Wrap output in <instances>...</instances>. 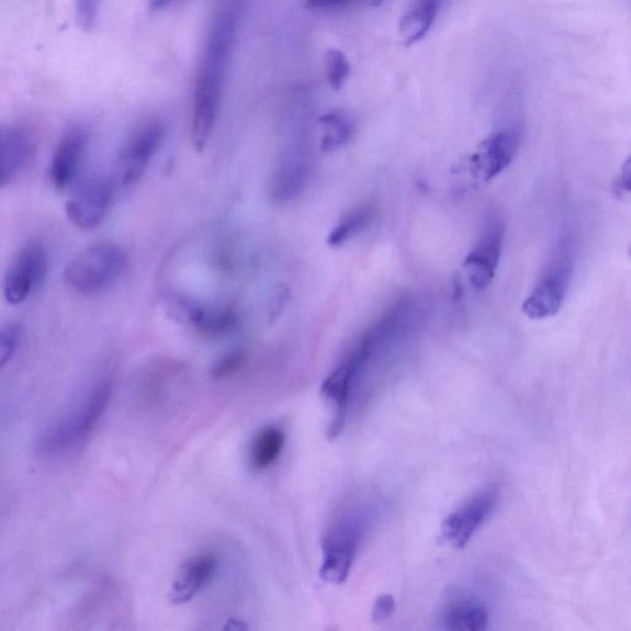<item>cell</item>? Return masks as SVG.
<instances>
[{
	"instance_id": "6da1fadb",
	"label": "cell",
	"mask_w": 631,
	"mask_h": 631,
	"mask_svg": "<svg viewBox=\"0 0 631 631\" xmlns=\"http://www.w3.org/2000/svg\"><path fill=\"white\" fill-rule=\"evenodd\" d=\"M236 29L237 8L233 4L216 18L210 32L195 87L194 106L198 109L219 108L225 69L235 42Z\"/></svg>"
},
{
	"instance_id": "7a4b0ae2",
	"label": "cell",
	"mask_w": 631,
	"mask_h": 631,
	"mask_svg": "<svg viewBox=\"0 0 631 631\" xmlns=\"http://www.w3.org/2000/svg\"><path fill=\"white\" fill-rule=\"evenodd\" d=\"M128 266L125 250L113 243H99L78 253L65 269L69 288L80 295H97L112 288Z\"/></svg>"
},
{
	"instance_id": "3957f363",
	"label": "cell",
	"mask_w": 631,
	"mask_h": 631,
	"mask_svg": "<svg viewBox=\"0 0 631 631\" xmlns=\"http://www.w3.org/2000/svg\"><path fill=\"white\" fill-rule=\"evenodd\" d=\"M364 518L354 509L340 514L324 538V561L319 576L328 584H343L354 563L362 540Z\"/></svg>"
},
{
	"instance_id": "277c9868",
	"label": "cell",
	"mask_w": 631,
	"mask_h": 631,
	"mask_svg": "<svg viewBox=\"0 0 631 631\" xmlns=\"http://www.w3.org/2000/svg\"><path fill=\"white\" fill-rule=\"evenodd\" d=\"M112 396V384L109 382L99 383L89 394L84 405L76 413L58 424L53 432L45 438L44 447L47 452H61L69 447L78 446L93 432L100 417Z\"/></svg>"
},
{
	"instance_id": "5b68a950",
	"label": "cell",
	"mask_w": 631,
	"mask_h": 631,
	"mask_svg": "<svg viewBox=\"0 0 631 631\" xmlns=\"http://www.w3.org/2000/svg\"><path fill=\"white\" fill-rule=\"evenodd\" d=\"M48 270L46 247L32 240L26 244L9 266L3 284L4 297L10 305H20L44 283Z\"/></svg>"
},
{
	"instance_id": "8992f818",
	"label": "cell",
	"mask_w": 631,
	"mask_h": 631,
	"mask_svg": "<svg viewBox=\"0 0 631 631\" xmlns=\"http://www.w3.org/2000/svg\"><path fill=\"white\" fill-rule=\"evenodd\" d=\"M113 195V183L106 178L94 176L84 179L67 202L69 222L83 232L97 228L104 222Z\"/></svg>"
},
{
	"instance_id": "52a82bcc",
	"label": "cell",
	"mask_w": 631,
	"mask_h": 631,
	"mask_svg": "<svg viewBox=\"0 0 631 631\" xmlns=\"http://www.w3.org/2000/svg\"><path fill=\"white\" fill-rule=\"evenodd\" d=\"M164 139V127L147 124L127 139L119 155L117 177L124 187L134 185L143 179Z\"/></svg>"
},
{
	"instance_id": "ba28073f",
	"label": "cell",
	"mask_w": 631,
	"mask_h": 631,
	"mask_svg": "<svg viewBox=\"0 0 631 631\" xmlns=\"http://www.w3.org/2000/svg\"><path fill=\"white\" fill-rule=\"evenodd\" d=\"M573 267L567 257L560 258L537 284L522 306L530 319H545L555 316L563 306L570 286Z\"/></svg>"
},
{
	"instance_id": "9c48e42d",
	"label": "cell",
	"mask_w": 631,
	"mask_h": 631,
	"mask_svg": "<svg viewBox=\"0 0 631 631\" xmlns=\"http://www.w3.org/2000/svg\"><path fill=\"white\" fill-rule=\"evenodd\" d=\"M505 228L503 223L494 218L486 225L474 248L464 259L470 283L477 289L484 290L496 274L500 253H503Z\"/></svg>"
},
{
	"instance_id": "30bf717a",
	"label": "cell",
	"mask_w": 631,
	"mask_h": 631,
	"mask_svg": "<svg viewBox=\"0 0 631 631\" xmlns=\"http://www.w3.org/2000/svg\"><path fill=\"white\" fill-rule=\"evenodd\" d=\"M312 170V158L305 143L290 144L278 158L272 180L275 202L286 203L303 192Z\"/></svg>"
},
{
	"instance_id": "8fae6325",
	"label": "cell",
	"mask_w": 631,
	"mask_h": 631,
	"mask_svg": "<svg viewBox=\"0 0 631 631\" xmlns=\"http://www.w3.org/2000/svg\"><path fill=\"white\" fill-rule=\"evenodd\" d=\"M519 137L510 129L489 135L470 157L472 174L480 182L488 183L512 164L518 151Z\"/></svg>"
},
{
	"instance_id": "7c38bea8",
	"label": "cell",
	"mask_w": 631,
	"mask_h": 631,
	"mask_svg": "<svg viewBox=\"0 0 631 631\" xmlns=\"http://www.w3.org/2000/svg\"><path fill=\"white\" fill-rule=\"evenodd\" d=\"M497 499L495 489H485L459 507L443 522L442 534L447 542L455 549L464 548L470 539L484 525Z\"/></svg>"
},
{
	"instance_id": "4fadbf2b",
	"label": "cell",
	"mask_w": 631,
	"mask_h": 631,
	"mask_svg": "<svg viewBox=\"0 0 631 631\" xmlns=\"http://www.w3.org/2000/svg\"><path fill=\"white\" fill-rule=\"evenodd\" d=\"M88 144L89 133L82 125L68 128L59 139L49 167V178L57 192H65L75 182Z\"/></svg>"
},
{
	"instance_id": "5bb4252c",
	"label": "cell",
	"mask_w": 631,
	"mask_h": 631,
	"mask_svg": "<svg viewBox=\"0 0 631 631\" xmlns=\"http://www.w3.org/2000/svg\"><path fill=\"white\" fill-rule=\"evenodd\" d=\"M34 155V139L26 129L0 124V190L15 182Z\"/></svg>"
},
{
	"instance_id": "9a60e30c",
	"label": "cell",
	"mask_w": 631,
	"mask_h": 631,
	"mask_svg": "<svg viewBox=\"0 0 631 631\" xmlns=\"http://www.w3.org/2000/svg\"><path fill=\"white\" fill-rule=\"evenodd\" d=\"M217 566L216 556L207 553L185 561L170 588V600L176 605L192 600L213 579Z\"/></svg>"
},
{
	"instance_id": "2e32d148",
	"label": "cell",
	"mask_w": 631,
	"mask_h": 631,
	"mask_svg": "<svg viewBox=\"0 0 631 631\" xmlns=\"http://www.w3.org/2000/svg\"><path fill=\"white\" fill-rule=\"evenodd\" d=\"M180 308L189 323L206 337L225 336L238 325V315L234 308H207L185 300H180Z\"/></svg>"
},
{
	"instance_id": "e0dca14e",
	"label": "cell",
	"mask_w": 631,
	"mask_h": 631,
	"mask_svg": "<svg viewBox=\"0 0 631 631\" xmlns=\"http://www.w3.org/2000/svg\"><path fill=\"white\" fill-rule=\"evenodd\" d=\"M442 0H414L399 22V36L406 46L422 40L433 26Z\"/></svg>"
},
{
	"instance_id": "ac0fdd59",
	"label": "cell",
	"mask_w": 631,
	"mask_h": 631,
	"mask_svg": "<svg viewBox=\"0 0 631 631\" xmlns=\"http://www.w3.org/2000/svg\"><path fill=\"white\" fill-rule=\"evenodd\" d=\"M285 444V435L282 429L278 427H267L255 437L252 446H250L249 460L250 464L258 470H263L273 466L280 455H282Z\"/></svg>"
},
{
	"instance_id": "d6986e66",
	"label": "cell",
	"mask_w": 631,
	"mask_h": 631,
	"mask_svg": "<svg viewBox=\"0 0 631 631\" xmlns=\"http://www.w3.org/2000/svg\"><path fill=\"white\" fill-rule=\"evenodd\" d=\"M488 620L487 609L473 602L454 605L444 613V627L449 630L483 631Z\"/></svg>"
},
{
	"instance_id": "ffe728a7",
	"label": "cell",
	"mask_w": 631,
	"mask_h": 631,
	"mask_svg": "<svg viewBox=\"0 0 631 631\" xmlns=\"http://www.w3.org/2000/svg\"><path fill=\"white\" fill-rule=\"evenodd\" d=\"M375 210L373 206H359L353 212L347 214L338 225L330 232L327 244L330 247H339L348 243L372 223Z\"/></svg>"
},
{
	"instance_id": "44dd1931",
	"label": "cell",
	"mask_w": 631,
	"mask_h": 631,
	"mask_svg": "<svg viewBox=\"0 0 631 631\" xmlns=\"http://www.w3.org/2000/svg\"><path fill=\"white\" fill-rule=\"evenodd\" d=\"M319 123L325 127V135L320 149L330 154L338 151L349 143L354 133L352 120L340 113H328L319 117Z\"/></svg>"
},
{
	"instance_id": "7402d4cb",
	"label": "cell",
	"mask_w": 631,
	"mask_h": 631,
	"mask_svg": "<svg viewBox=\"0 0 631 631\" xmlns=\"http://www.w3.org/2000/svg\"><path fill=\"white\" fill-rule=\"evenodd\" d=\"M328 82L336 90L343 87L350 75L348 58L339 49H328L325 58Z\"/></svg>"
},
{
	"instance_id": "603a6c76",
	"label": "cell",
	"mask_w": 631,
	"mask_h": 631,
	"mask_svg": "<svg viewBox=\"0 0 631 631\" xmlns=\"http://www.w3.org/2000/svg\"><path fill=\"white\" fill-rule=\"evenodd\" d=\"M248 362V354L246 350L237 349L229 352L217 360L213 368V376L216 379H224L232 376L239 372Z\"/></svg>"
},
{
	"instance_id": "cb8c5ba5",
	"label": "cell",
	"mask_w": 631,
	"mask_h": 631,
	"mask_svg": "<svg viewBox=\"0 0 631 631\" xmlns=\"http://www.w3.org/2000/svg\"><path fill=\"white\" fill-rule=\"evenodd\" d=\"M20 339L19 325H8L0 329V368L12 359Z\"/></svg>"
},
{
	"instance_id": "d4e9b609",
	"label": "cell",
	"mask_w": 631,
	"mask_h": 631,
	"mask_svg": "<svg viewBox=\"0 0 631 631\" xmlns=\"http://www.w3.org/2000/svg\"><path fill=\"white\" fill-rule=\"evenodd\" d=\"M76 16L78 25L90 32L97 23L98 0H77Z\"/></svg>"
},
{
	"instance_id": "484cf974",
	"label": "cell",
	"mask_w": 631,
	"mask_h": 631,
	"mask_svg": "<svg viewBox=\"0 0 631 631\" xmlns=\"http://www.w3.org/2000/svg\"><path fill=\"white\" fill-rule=\"evenodd\" d=\"M395 612V599L392 596L384 595L380 597L373 609V619L376 622H384V620L392 617Z\"/></svg>"
},
{
	"instance_id": "4316f807",
	"label": "cell",
	"mask_w": 631,
	"mask_h": 631,
	"mask_svg": "<svg viewBox=\"0 0 631 631\" xmlns=\"http://www.w3.org/2000/svg\"><path fill=\"white\" fill-rule=\"evenodd\" d=\"M356 0H306L308 9L333 10L352 5Z\"/></svg>"
},
{
	"instance_id": "83f0119b",
	"label": "cell",
	"mask_w": 631,
	"mask_h": 631,
	"mask_svg": "<svg viewBox=\"0 0 631 631\" xmlns=\"http://www.w3.org/2000/svg\"><path fill=\"white\" fill-rule=\"evenodd\" d=\"M630 173H631L630 158H628L627 162L622 167V172H620L617 179L616 189L618 193L630 192Z\"/></svg>"
},
{
	"instance_id": "f1b7e54d",
	"label": "cell",
	"mask_w": 631,
	"mask_h": 631,
	"mask_svg": "<svg viewBox=\"0 0 631 631\" xmlns=\"http://www.w3.org/2000/svg\"><path fill=\"white\" fill-rule=\"evenodd\" d=\"M173 0H151V4H149V9L151 12H158V10L165 9L167 5L172 3Z\"/></svg>"
},
{
	"instance_id": "f546056e",
	"label": "cell",
	"mask_w": 631,
	"mask_h": 631,
	"mask_svg": "<svg viewBox=\"0 0 631 631\" xmlns=\"http://www.w3.org/2000/svg\"><path fill=\"white\" fill-rule=\"evenodd\" d=\"M368 2L372 3L373 5H378L383 2V0H368Z\"/></svg>"
}]
</instances>
